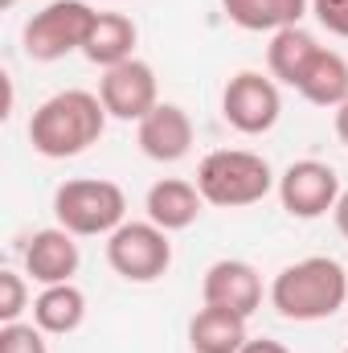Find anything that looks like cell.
<instances>
[{
  "label": "cell",
  "mask_w": 348,
  "mask_h": 353,
  "mask_svg": "<svg viewBox=\"0 0 348 353\" xmlns=\"http://www.w3.org/2000/svg\"><path fill=\"white\" fill-rule=\"evenodd\" d=\"M107 107L90 90H58L50 94L33 119H29V144L45 161H70L83 157L90 144L102 140L107 132Z\"/></svg>",
  "instance_id": "cell-1"
},
{
  "label": "cell",
  "mask_w": 348,
  "mask_h": 353,
  "mask_svg": "<svg viewBox=\"0 0 348 353\" xmlns=\"http://www.w3.org/2000/svg\"><path fill=\"white\" fill-rule=\"evenodd\" d=\"M266 296L283 321H328L348 300V267H340L332 255H307L283 267Z\"/></svg>",
  "instance_id": "cell-2"
},
{
  "label": "cell",
  "mask_w": 348,
  "mask_h": 353,
  "mask_svg": "<svg viewBox=\"0 0 348 353\" xmlns=\"http://www.w3.org/2000/svg\"><path fill=\"white\" fill-rule=\"evenodd\" d=\"M274 185L279 176L270 173L266 157L246 148H217L197 165V189L205 205H217V210H246L262 201Z\"/></svg>",
  "instance_id": "cell-3"
},
{
  "label": "cell",
  "mask_w": 348,
  "mask_h": 353,
  "mask_svg": "<svg viewBox=\"0 0 348 353\" xmlns=\"http://www.w3.org/2000/svg\"><path fill=\"white\" fill-rule=\"evenodd\" d=\"M54 218L74 239H98L115 234L127 222V193L115 181L102 176H74L62 181L54 193Z\"/></svg>",
  "instance_id": "cell-4"
},
{
  "label": "cell",
  "mask_w": 348,
  "mask_h": 353,
  "mask_svg": "<svg viewBox=\"0 0 348 353\" xmlns=\"http://www.w3.org/2000/svg\"><path fill=\"white\" fill-rule=\"evenodd\" d=\"M94 8L87 0H50L41 12H33L21 29V46L29 62H62L66 54H83L94 25Z\"/></svg>",
  "instance_id": "cell-5"
},
{
  "label": "cell",
  "mask_w": 348,
  "mask_h": 353,
  "mask_svg": "<svg viewBox=\"0 0 348 353\" xmlns=\"http://www.w3.org/2000/svg\"><path fill=\"white\" fill-rule=\"evenodd\" d=\"M107 263L127 283H156L173 267V243L168 230L156 222H123L115 234H107Z\"/></svg>",
  "instance_id": "cell-6"
},
{
  "label": "cell",
  "mask_w": 348,
  "mask_h": 353,
  "mask_svg": "<svg viewBox=\"0 0 348 353\" xmlns=\"http://www.w3.org/2000/svg\"><path fill=\"white\" fill-rule=\"evenodd\" d=\"M221 115L234 132L242 136H262L279 123L283 115V94H279V83L266 79L259 70H238L226 90H221Z\"/></svg>",
  "instance_id": "cell-7"
},
{
  "label": "cell",
  "mask_w": 348,
  "mask_h": 353,
  "mask_svg": "<svg viewBox=\"0 0 348 353\" xmlns=\"http://www.w3.org/2000/svg\"><path fill=\"white\" fill-rule=\"evenodd\" d=\"M279 201H283V210L291 214V218H303V222H312V218H324V214H332L336 210V201H340V176L332 165H324V161H291L283 176H279Z\"/></svg>",
  "instance_id": "cell-8"
},
{
  "label": "cell",
  "mask_w": 348,
  "mask_h": 353,
  "mask_svg": "<svg viewBox=\"0 0 348 353\" xmlns=\"http://www.w3.org/2000/svg\"><path fill=\"white\" fill-rule=\"evenodd\" d=\"M98 99L107 107L111 119L123 123H140L156 103H160V87H156V70L140 58H127L111 70H102L98 79Z\"/></svg>",
  "instance_id": "cell-9"
},
{
  "label": "cell",
  "mask_w": 348,
  "mask_h": 353,
  "mask_svg": "<svg viewBox=\"0 0 348 353\" xmlns=\"http://www.w3.org/2000/svg\"><path fill=\"white\" fill-rule=\"evenodd\" d=\"M201 300L250 321L262 308V275L246 259H217L201 279Z\"/></svg>",
  "instance_id": "cell-10"
},
{
  "label": "cell",
  "mask_w": 348,
  "mask_h": 353,
  "mask_svg": "<svg viewBox=\"0 0 348 353\" xmlns=\"http://www.w3.org/2000/svg\"><path fill=\"white\" fill-rule=\"evenodd\" d=\"M78 267H83V251H78V243H74V234L66 226H45L25 247V275L33 283H41V288L74 283Z\"/></svg>",
  "instance_id": "cell-11"
},
{
  "label": "cell",
  "mask_w": 348,
  "mask_h": 353,
  "mask_svg": "<svg viewBox=\"0 0 348 353\" xmlns=\"http://www.w3.org/2000/svg\"><path fill=\"white\" fill-rule=\"evenodd\" d=\"M135 140H140V152H144L148 161H156V165H176V161H184L188 148H193V119H188V111L176 107V103H156V107L140 119Z\"/></svg>",
  "instance_id": "cell-12"
},
{
  "label": "cell",
  "mask_w": 348,
  "mask_h": 353,
  "mask_svg": "<svg viewBox=\"0 0 348 353\" xmlns=\"http://www.w3.org/2000/svg\"><path fill=\"white\" fill-rule=\"evenodd\" d=\"M201 205H205V197H201L197 181H180V176L156 181V185L148 189V197H144L148 222H156V226L168 230V234L188 230V226L201 218Z\"/></svg>",
  "instance_id": "cell-13"
},
{
  "label": "cell",
  "mask_w": 348,
  "mask_h": 353,
  "mask_svg": "<svg viewBox=\"0 0 348 353\" xmlns=\"http://www.w3.org/2000/svg\"><path fill=\"white\" fill-rule=\"evenodd\" d=\"M320 50H324V46H320L303 25H291V29L270 33V46H266L270 79H274V83H283V87L299 90L303 74H307V66L316 62V54H320Z\"/></svg>",
  "instance_id": "cell-14"
},
{
  "label": "cell",
  "mask_w": 348,
  "mask_h": 353,
  "mask_svg": "<svg viewBox=\"0 0 348 353\" xmlns=\"http://www.w3.org/2000/svg\"><path fill=\"white\" fill-rule=\"evenodd\" d=\"M83 321H87V296H83V288H74V283H50V288L37 292V300H33V325L45 337L78 333Z\"/></svg>",
  "instance_id": "cell-15"
},
{
  "label": "cell",
  "mask_w": 348,
  "mask_h": 353,
  "mask_svg": "<svg viewBox=\"0 0 348 353\" xmlns=\"http://www.w3.org/2000/svg\"><path fill=\"white\" fill-rule=\"evenodd\" d=\"M246 341H250L246 316H238L230 308L205 304L188 321V345H193V353H238Z\"/></svg>",
  "instance_id": "cell-16"
},
{
  "label": "cell",
  "mask_w": 348,
  "mask_h": 353,
  "mask_svg": "<svg viewBox=\"0 0 348 353\" xmlns=\"http://www.w3.org/2000/svg\"><path fill=\"white\" fill-rule=\"evenodd\" d=\"M135 41H140V29H135L131 17H123V12H98L94 25H90V37H87V46H83V54H87V62L111 70V66L135 58Z\"/></svg>",
  "instance_id": "cell-17"
},
{
  "label": "cell",
  "mask_w": 348,
  "mask_h": 353,
  "mask_svg": "<svg viewBox=\"0 0 348 353\" xmlns=\"http://www.w3.org/2000/svg\"><path fill=\"white\" fill-rule=\"evenodd\" d=\"M226 17L246 33H279L312 12V0H221Z\"/></svg>",
  "instance_id": "cell-18"
},
{
  "label": "cell",
  "mask_w": 348,
  "mask_h": 353,
  "mask_svg": "<svg viewBox=\"0 0 348 353\" xmlns=\"http://www.w3.org/2000/svg\"><path fill=\"white\" fill-rule=\"evenodd\" d=\"M299 94L316 107H340L348 99V62L336 54V50H320L316 62L307 66L303 83H299Z\"/></svg>",
  "instance_id": "cell-19"
},
{
  "label": "cell",
  "mask_w": 348,
  "mask_h": 353,
  "mask_svg": "<svg viewBox=\"0 0 348 353\" xmlns=\"http://www.w3.org/2000/svg\"><path fill=\"white\" fill-rule=\"evenodd\" d=\"M25 308H29V283H25L21 271L4 267V271H0V325L21 321Z\"/></svg>",
  "instance_id": "cell-20"
},
{
  "label": "cell",
  "mask_w": 348,
  "mask_h": 353,
  "mask_svg": "<svg viewBox=\"0 0 348 353\" xmlns=\"http://www.w3.org/2000/svg\"><path fill=\"white\" fill-rule=\"evenodd\" d=\"M0 353H50V345L37 325L12 321V325H0Z\"/></svg>",
  "instance_id": "cell-21"
},
{
  "label": "cell",
  "mask_w": 348,
  "mask_h": 353,
  "mask_svg": "<svg viewBox=\"0 0 348 353\" xmlns=\"http://www.w3.org/2000/svg\"><path fill=\"white\" fill-rule=\"evenodd\" d=\"M312 12L332 37H348V0H312Z\"/></svg>",
  "instance_id": "cell-22"
},
{
  "label": "cell",
  "mask_w": 348,
  "mask_h": 353,
  "mask_svg": "<svg viewBox=\"0 0 348 353\" xmlns=\"http://www.w3.org/2000/svg\"><path fill=\"white\" fill-rule=\"evenodd\" d=\"M238 353H287V345L283 341H270V337H250Z\"/></svg>",
  "instance_id": "cell-23"
},
{
  "label": "cell",
  "mask_w": 348,
  "mask_h": 353,
  "mask_svg": "<svg viewBox=\"0 0 348 353\" xmlns=\"http://www.w3.org/2000/svg\"><path fill=\"white\" fill-rule=\"evenodd\" d=\"M332 218H336V230L348 239V189L340 193V201H336V210H332Z\"/></svg>",
  "instance_id": "cell-24"
},
{
  "label": "cell",
  "mask_w": 348,
  "mask_h": 353,
  "mask_svg": "<svg viewBox=\"0 0 348 353\" xmlns=\"http://www.w3.org/2000/svg\"><path fill=\"white\" fill-rule=\"evenodd\" d=\"M336 136H340V144H348V99L336 107Z\"/></svg>",
  "instance_id": "cell-25"
},
{
  "label": "cell",
  "mask_w": 348,
  "mask_h": 353,
  "mask_svg": "<svg viewBox=\"0 0 348 353\" xmlns=\"http://www.w3.org/2000/svg\"><path fill=\"white\" fill-rule=\"evenodd\" d=\"M0 4H4V8H12V4H17V0H0Z\"/></svg>",
  "instance_id": "cell-26"
},
{
  "label": "cell",
  "mask_w": 348,
  "mask_h": 353,
  "mask_svg": "<svg viewBox=\"0 0 348 353\" xmlns=\"http://www.w3.org/2000/svg\"><path fill=\"white\" fill-rule=\"evenodd\" d=\"M345 353H348V345H345Z\"/></svg>",
  "instance_id": "cell-27"
}]
</instances>
